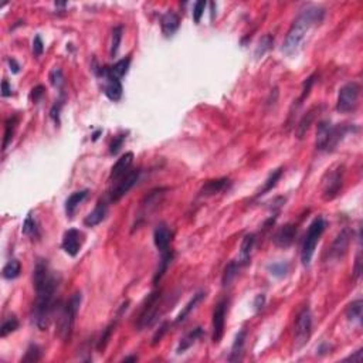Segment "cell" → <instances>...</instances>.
<instances>
[{"label": "cell", "instance_id": "obj_1", "mask_svg": "<svg viewBox=\"0 0 363 363\" xmlns=\"http://www.w3.org/2000/svg\"><path fill=\"white\" fill-rule=\"evenodd\" d=\"M35 304L33 306V321L40 331L50 326L56 311V291L59 287V277L54 274L46 260H39L33 271Z\"/></svg>", "mask_w": 363, "mask_h": 363}, {"label": "cell", "instance_id": "obj_2", "mask_svg": "<svg viewBox=\"0 0 363 363\" xmlns=\"http://www.w3.org/2000/svg\"><path fill=\"white\" fill-rule=\"evenodd\" d=\"M323 16H325V10L321 6H308L305 7L304 10H301L298 17L294 20V23L288 30V34L282 46V51L288 56L297 53L306 33L314 26L321 23Z\"/></svg>", "mask_w": 363, "mask_h": 363}, {"label": "cell", "instance_id": "obj_3", "mask_svg": "<svg viewBox=\"0 0 363 363\" xmlns=\"http://www.w3.org/2000/svg\"><path fill=\"white\" fill-rule=\"evenodd\" d=\"M82 295L81 293H74L68 299V302L61 306L59 318H57V335L61 340L71 339L74 323H76V316L78 314V310L81 306Z\"/></svg>", "mask_w": 363, "mask_h": 363}, {"label": "cell", "instance_id": "obj_4", "mask_svg": "<svg viewBox=\"0 0 363 363\" xmlns=\"http://www.w3.org/2000/svg\"><path fill=\"white\" fill-rule=\"evenodd\" d=\"M348 128L343 125H332L329 121H321L316 129V149L318 151H334L343 138Z\"/></svg>", "mask_w": 363, "mask_h": 363}, {"label": "cell", "instance_id": "obj_5", "mask_svg": "<svg viewBox=\"0 0 363 363\" xmlns=\"http://www.w3.org/2000/svg\"><path fill=\"white\" fill-rule=\"evenodd\" d=\"M160 301H162V291H153L147 297L145 302L142 304L141 312L138 316L136 321V328L138 331H143V329L152 326L155 321L158 319L159 308H160Z\"/></svg>", "mask_w": 363, "mask_h": 363}, {"label": "cell", "instance_id": "obj_6", "mask_svg": "<svg viewBox=\"0 0 363 363\" xmlns=\"http://www.w3.org/2000/svg\"><path fill=\"white\" fill-rule=\"evenodd\" d=\"M325 227H326V223L322 217H316L315 220L310 224V229L306 231L304 244H302V252H301L304 265H310L311 260L314 257V252H315L316 244L321 240V235L323 234Z\"/></svg>", "mask_w": 363, "mask_h": 363}, {"label": "cell", "instance_id": "obj_7", "mask_svg": "<svg viewBox=\"0 0 363 363\" xmlns=\"http://www.w3.org/2000/svg\"><path fill=\"white\" fill-rule=\"evenodd\" d=\"M360 95V85L356 81H351L340 87L339 94H338V101H336V110L342 114L355 111L357 106Z\"/></svg>", "mask_w": 363, "mask_h": 363}, {"label": "cell", "instance_id": "obj_8", "mask_svg": "<svg viewBox=\"0 0 363 363\" xmlns=\"http://www.w3.org/2000/svg\"><path fill=\"white\" fill-rule=\"evenodd\" d=\"M343 176H345V166L339 165L335 169L329 170L325 179H323L322 196L325 200H334L339 194L342 185H343Z\"/></svg>", "mask_w": 363, "mask_h": 363}, {"label": "cell", "instance_id": "obj_9", "mask_svg": "<svg viewBox=\"0 0 363 363\" xmlns=\"http://www.w3.org/2000/svg\"><path fill=\"white\" fill-rule=\"evenodd\" d=\"M312 332V314L308 308L299 312L297 322H295V348L301 349L310 342Z\"/></svg>", "mask_w": 363, "mask_h": 363}, {"label": "cell", "instance_id": "obj_10", "mask_svg": "<svg viewBox=\"0 0 363 363\" xmlns=\"http://www.w3.org/2000/svg\"><path fill=\"white\" fill-rule=\"evenodd\" d=\"M139 175H141V169H134V170H129L128 173H125V175L121 177V180L118 182V185L115 186V189L112 190L111 193V202H118V200H121L125 196V194L128 193L131 189L134 188L135 183L138 182V179H139Z\"/></svg>", "mask_w": 363, "mask_h": 363}, {"label": "cell", "instance_id": "obj_11", "mask_svg": "<svg viewBox=\"0 0 363 363\" xmlns=\"http://www.w3.org/2000/svg\"><path fill=\"white\" fill-rule=\"evenodd\" d=\"M226 312H227V301L223 299L216 305L213 311V342L220 343L224 335V323H226Z\"/></svg>", "mask_w": 363, "mask_h": 363}, {"label": "cell", "instance_id": "obj_12", "mask_svg": "<svg viewBox=\"0 0 363 363\" xmlns=\"http://www.w3.org/2000/svg\"><path fill=\"white\" fill-rule=\"evenodd\" d=\"M82 244V233L80 230L77 229H70L67 230L63 235V243L61 247L68 256L71 257H76L77 254L80 252Z\"/></svg>", "mask_w": 363, "mask_h": 363}, {"label": "cell", "instance_id": "obj_13", "mask_svg": "<svg viewBox=\"0 0 363 363\" xmlns=\"http://www.w3.org/2000/svg\"><path fill=\"white\" fill-rule=\"evenodd\" d=\"M297 237V226L293 223H287L284 224L282 227L277 230V233L274 234V244L277 247H281V248H287L294 243Z\"/></svg>", "mask_w": 363, "mask_h": 363}, {"label": "cell", "instance_id": "obj_14", "mask_svg": "<svg viewBox=\"0 0 363 363\" xmlns=\"http://www.w3.org/2000/svg\"><path fill=\"white\" fill-rule=\"evenodd\" d=\"M351 230L349 229H343L340 231L339 234L336 235L335 239L334 244L331 247V251H329V257L332 260H340L346 254V250L349 247V243H351Z\"/></svg>", "mask_w": 363, "mask_h": 363}, {"label": "cell", "instance_id": "obj_15", "mask_svg": "<svg viewBox=\"0 0 363 363\" xmlns=\"http://www.w3.org/2000/svg\"><path fill=\"white\" fill-rule=\"evenodd\" d=\"M98 76H102L105 78V95L110 98L111 101H119L121 97H122V84H121V80L117 78V77H112L110 74H106L105 68L102 67L100 71Z\"/></svg>", "mask_w": 363, "mask_h": 363}, {"label": "cell", "instance_id": "obj_16", "mask_svg": "<svg viewBox=\"0 0 363 363\" xmlns=\"http://www.w3.org/2000/svg\"><path fill=\"white\" fill-rule=\"evenodd\" d=\"M172 231L165 224L160 223L158 227L153 231V241H155V246L158 248L160 254L166 252L168 250H170V243H172Z\"/></svg>", "mask_w": 363, "mask_h": 363}, {"label": "cell", "instance_id": "obj_17", "mask_svg": "<svg viewBox=\"0 0 363 363\" xmlns=\"http://www.w3.org/2000/svg\"><path fill=\"white\" fill-rule=\"evenodd\" d=\"M231 186V182L227 177H222V179H214V180H209L205 186L200 190V196L203 197H210L214 194L223 193L226 190H229Z\"/></svg>", "mask_w": 363, "mask_h": 363}, {"label": "cell", "instance_id": "obj_18", "mask_svg": "<svg viewBox=\"0 0 363 363\" xmlns=\"http://www.w3.org/2000/svg\"><path fill=\"white\" fill-rule=\"evenodd\" d=\"M132 162H134V153L126 152L125 155H122V156L117 160V164L112 166L111 175H110V180L121 179L125 173H128Z\"/></svg>", "mask_w": 363, "mask_h": 363}, {"label": "cell", "instance_id": "obj_19", "mask_svg": "<svg viewBox=\"0 0 363 363\" xmlns=\"http://www.w3.org/2000/svg\"><path fill=\"white\" fill-rule=\"evenodd\" d=\"M160 26H162V31L166 37H172L175 34L179 26H180V19L179 16L176 14L173 10H168L162 16V20H160Z\"/></svg>", "mask_w": 363, "mask_h": 363}, {"label": "cell", "instance_id": "obj_20", "mask_svg": "<svg viewBox=\"0 0 363 363\" xmlns=\"http://www.w3.org/2000/svg\"><path fill=\"white\" fill-rule=\"evenodd\" d=\"M106 205L104 203V202H100L98 205L95 206V209L89 214H88L85 219H84V224L87 226V227H95V226H98L100 223L104 222V219H105L106 216Z\"/></svg>", "mask_w": 363, "mask_h": 363}, {"label": "cell", "instance_id": "obj_21", "mask_svg": "<svg viewBox=\"0 0 363 363\" xmlns=\"http://www.w3.org/2000/svg\"><path fill=\"white\" fill-rule=\"evenodd\" d=\"M88 193H89V192H88L87 189H84V190L74 192V193L70 194V196L67 197V200H65V213H67V216L72 217V214H74V211H76V209L78 207V205H81L82 202L87 199Z\"/></svg>", "mask_w": 363, "mask_h": 363}, {"label": "cell", "instance_id": "obj_22", "mask_svg": "<svg viewBox=\"0 0 363 363\" xmlns=\"http://www.w3.org/2000/svg\"><path fill=\"white\" fill-rule=\"evenodd\" d=\"M172 260H173V251H172V250L162 252V257H160V261H159L158 268H156L155 276H153V285H158L159 282H160V280L164 278L166 271L169 268L170 263H172Z\"/></svg>", "mask_w": 363, "mask_h": 363}, {"label": "cell", "instance_id": "obj_23", "mask_svg": "<svg viewBox=\"0 0 363 363\" xmlns=\"http://www.w3.org/2000/svg\"><path fill=\"white\" fill-rule=\"evenodd\" d=\"M205 298H206V293H205V291H199V293L194 294L193 298L190 299L188 304L185 305V308H183V310H182L180 312H179V315H177V318H176L175 322L176 323L183 322V321H185V319H186V318H188V316L190 315V312H192V311H193L194 308H196V306H197V305H199L200 302H202V301H203Z\"/></svg>", "mask_w": 363, "mask_h": 363}, {"label": "cell", "instance_id": "obj_24", "mask_svg": "<svg viewBox=\"0 0 363 363\" xmlns=\"http://www.w3.org/2000/svg\"><path fill=\"white\" fill-rule=\"evenodd\" d=\"M254 244H256V234L250 233V234L244 235V239L241 241L240 261H239V264H248Z\"/></svg>", "mask_w": 363, "mask_h": 363}, {"label": "cell", "instance_id": "obj_25", "mask_svg": "<svg viewBox=\"0 0 363 363\" xmlns=\"http://www.w3.org/2000/svg\"><path fill=\"white\" fill-rule=\"evenodd\" d=\"M203 336V329L197 326V328L192 329L189 334H186L180 339V343L177 346V353H183L185 351H188L190 346L196 343V340Z\"/></svg>", "mask_w": 363, "mask_h": 363}, {"label": "cell", "instance_id": "obj_26", "mask_svg": "<svg viewBox=\"0 0 363 363\" xmlns=\"http://www.w3.org/2000/svg\"><path fill=\"white\" fill-rule=\"evenodd\" d=\"M246 331L243 329L240 331L237 336H235L234 343H233V348H231V353H230L229 360L230 362H239L241 359V355H243V349H244V343H246Z\"/></svg>", "mask_w": 363, "mask_h": 363}, {"label": "cell", "instance_id": "obj_27", "mask_svg": "<svg viewBox=\"0 0 363 363\" xmlns=\"http://www.w3.org/2000/svg\"><path fill=\"white\" fill-rule=\"evenodd\" d=\"M315 111H316V108H312V110H310V111L305 114L304 117L301 118L298 126H297V131H295V134H297V138H298V139H302L305 135H306V132L310 131L311 123L314 122V119H315Z\"/></svg>", "mask_w": 363, "mask_h": 363}, {"label": "cell", "instance_id": "obj_28", "mask_svg": "<svg viewBox=\"0 0 363 363\" xmlns=\"http://www.w3.org/2000/svg\"><path fill=\"white\" fill-rule=\"evenodd\" d=\"M129 64H131V57H126V59L119 60L118 63L112 65V67H104L105 68L106 74H110L112 77H117V78H122L129 70Z\"/></svg>", "mask_w": 363, "mask_h": 363}, {"label": "cell", "instance_id": "obj_29", "mask_svg": "<svg viewBox=\"0 0 363 363\" xmlns=\"http://www.w3.org/2000/svg\"><path fill=\"white\" fill-rule=\"evenodd\" d=\"M362 308H363V302L362 299H356V301H353L349 306H348V310H346V316H348V319L349 321H352V322H360V319H362Z\"/></svg>", "mask_w": 363, "mask_h": 363}, {"label": "cell", "instance_id": "obj_30", "mask_svg": "<svg viewBox=\"0 0 363 363\" xmlns=\"http://www.w3.org/2000/svg\"><path fill=\"white\" fill-rule=\"evenodd\" d=\"M22 273V264L19 260H10L9 263L3 267V277L6 280H14L17 278Z\"/></svg>", "mask_w": 363, "mask_h": 363}, {"label": "cell", "instance_id": "obj_31", "mask_svg": "<svg viewBox=\"0 0 363 363\" xmlns=\"http://www.w3.org/2000/svg\"><path fill=\"white\" fill-rule=\"evenodd\" d=\"M16 329H19V319L14 315L7 316L6 319L3 321L2 326H0V336L6 338L7 335L14 332Z\"/></svg>", "mask_w": 363, "mask_h": 363}, {"label": "cell", "instance_id": "obj_32", "mask_svg": "<svg viewBox=\"0 0 363 363\" xmlns=\"http://www.w3.org/2000/svg\"><path fill=\"white\" fill-rule=\"evenodd\" d=\"M273 44H274V37H273V35L271 34L263 35V37H261V40L258 41L257 48H256V53H254L256 54V57H257V59L263 57L264 54L273 48Z\"/></svg>", "mask_w": 363, "mask_h": 363}, {"label": "cell", "instance_id": "obj_33", "mask_svg": "<svg viewBox=\"0 0 363 363\" xmlns=\"http://www.w3.org/2000/svg\"><path fill=\"white\" fill-rule=\"evenodd\" d=\"M239 268H240V264H237L235 261H231V263L227 264V267L224 268V274H223V280H222L224 287L230 285L231 281H233L235 277H237Z\"/></svg>", "mask_w": 363, "mask_h": 363}, {"label": "cell", "instance_id": "obj_34", "mask_svg": "<svg viewBox=\"0 0 363 363\" xmlns=\"http://www.w3.org/2000/svg\"><path fill=\"white\" fill-rule=\"evenodd\" d=\"M123 34V27L122 26H117L112 30V41H111V57H117L118 51H119V46H121V40H122Z\"/></svg>", "mask_w": 363, "mask_h": 363}, {"label": "cell", "instance_id": "obj_35", "mask_svg": "<svg viewBox=\"0 0 363 363\" xmlns=\"http://www.w3.org/2000/svg\"><path fill=\"white\" fill-rule=\"evenodd\" d=\"M16 123H17V118L16 117H10L6 121V125H5V139H3V151H6L9 143L12 142Z\"/></svg>", "mask_w": 363, "mask_h": 363}, {"label": "cell", "instance_id": "obj_36", "mask_svg": "<svg viewBox=\"0 0 363 363\" xmlns=\"http://www.w3.org/2000/svg\"><path fill=\"white\" fill-rule=\"evenodd\" d=\"M282 176V169L281 168H278V169L273 170V173L268 176V179L265 180V183H264L263 189L260 190V193L258 194H265L267 192H269V190H273V188H276L277 182L281 179Z\"/></svg>", "mask_w": 363, "mask_h": 363}, {"label": "cell", "instance_id": "obj_37", "mask_svg": "<svg viewBox=\"0 0 363 363\" xmlns=\"http://www.w3.org/2000/svg\"><path fill=\"white\" fill-rule=\"evenodd\" d=\"M117 322H118V319H115L114 322L110 323V325H108V326H106V328L104 329V332H102L100 340H98V343H97V349H98L100 352L104 351V349L106 348V345H108V342H110V339H111L112 332L115 331Z\"/></svg>", "mask_w": 363, "mask_h": 363}, {"label": "cell", "instance_id": "obj_38", "mask_svg": "<svg viewBox=\"0 0 363 363\" xmlns=\"http://www.w3.org/2000/svg\"><path fill=\"white\" fill-rule=\"evenodd\" d=\"M268 271L271 276L277 277V278H282V277H285L288 274V271H289V264L284 263V261L271 264V265H268Z\"/></svg>", "mask_w": 363, "mask_h": 363}, {"label": "cell", "instance_id": "obj_39", "mask_svg": "<svg viewBox=\"0 0 363 363\" xmlns=\"http://www.w3.org/2000/svg\"><path fill=\"white\" fill-rule=\"evenodd\" d=\"M41 359V349L39 345H30L26 351V355L22 357V362H39Z\"/></svg>", "mask_w": 363, "mask_h": 363}, {"label": "cell", "instance_id": "obj_40", "mask_svg": "<svg viewBox=\"0 0 363 363\" xmlns=\"http://www.w3.org/2000/svg\"><path fill=\"white\" fill-rule=\"evenodd\" d=\"M23 233L26 235H31V237H37V235H39V227H37V223H35V220L33 219L31 214H29L27 219L24 220Z\"/></svg>", "mask_w": 363, "mask_h": 363}, {"label": "cell", "instance_id": "obj_41", "mask_svg": "<svg viewBox=\"0 0 363 363\" xmlns=\"http://www.w3.org/2000/svg\"><path fill=\"white\" fill-rule=\"evenodd\" d=\"M315 78H316V74H312L311 77H308L306 78V81L304 82V88H302V94H301V97H299V100L297 101L298 102V105H301L302 104V101L310 95L311 93V88H312V85L315 84Z\"/></svg>", "mask_w": 363, "mask_h": 363}, {"label": "cell", "instance_id": "obj_42", "mask_svg": "<svg viewBox=\"0 0 363 363\" xmlns=\"http://www.w3.org/2000/svg\"><path fill=\"white\" fill-rule=\"evenodd\" d=\"M50 82H51L56 88H61V85L64 84L63 71L60 70V68H54V70L50 72Z\"/></svg>", "mask_w": 363, "mask_h": 363}, {"label": "cell", "instance_id": "obj_43", "mask_svg": "<svg viewBox=\"0 0 363 363\" xmlns=\"http://www.w3.org/2000/svg\"><path fill=\"white\" fill-rule=\"evenodd\" d=\"M205 7H206V2L205 0H199V2H196L193 6V19L196 23H200V20H202V16H203V13H205Z\"/></svg>", "mask_w": 363, "mask_h": 363}, {"label": "cell", "instance_id": "obj_44", "mask_svg": "<svg viewBox=\"0 0 363 363\" xmlns=\"http://www.w3.org/2000/svg\"><path fill=\"white\" fill-rule=\"evenodd\" d=\"M125 139H126V136H125V135H118L117 138H114V141H112L111 143V148H110L111 155H117V153L121 151V148H122Z\"/></svg>", "mask_w": 363, "mask_h": 363}, {"label": "cell", "instance_id": "obj_45", "mask_svg": "<svg viewBox=\"0 0 363 363\" xmlns=\"http://www.w3.org/2000/svg\"><path fill=\"white\" fill-rule=\"evenodd\" d=\"M168 328H169V322H164L162 325H160V328L156 331V334L153 335L152 338V345H158L159 342H160V339L164 338V335L166 334V331H168Z\"/></svg>", "mask_w": 363, "mask_h": 363}, {"label": "cell", "instance_id": "obj_46", "mask_svg": "<svg viewBox=\"0 0 363 363\" xmlns=\"http://www.w3.org/2000/svg\"><path fill=\"white\" fill-rule=\"evenodd\" d=\"M43 51H44V43L41 40L40 35L37 34L34 37V40H33V53H34L35 57H40Z\"/></svg>", "mask_w": 363, "mask_h": 363}, {"label": "cell", "instance_id": "obj_47", "mask_svg": "<svg viewBox=\"0 0 363 363\" xmlns=\"http://www.w3.org/2000/svg\"><path fill=\"white\" fill-rule=\"evenodd\" d=\"M43 95H44V87H43V85H37V87H34L31 89L30 98H31V101H34V102H39Z\"/></svg>", "mask_w": 363, "mask_h": 363}, {"label": "cell", "instance_id": "obj_48", "mask_svg": "<svg viewBox=\"0 0 363 363\" xmlns=\"http://www.w3.org/2000/svg\"><path fill=\"white\" fill-rule=\"evenodd\" d=\"M61 105H63V102L59 101L57 104H54L53 108H51V111H50V117L53 118L54 122L56 123L60 122V111H61Z\"/></svg>", "mask_w": 363, "mask_h": 363}, {"label": "cell", "instance_id": "obj_49", "mask_svg": "<svg viewBox=\"0 0 363 363\" xmlns=\"http://www.w3.org/2000/svg\"><path fill=\"white\" fill-rule=\"evenodd\" d=\"M345 360H351V362L360 363L363 360V349H357L353 355H351L349 357H346Z\"/></svg>", "mask_w": 363, "mask_h": 363}, {"label": "cell", "instance_id": "obj_50", "mask_svg": "<svg viewBox=\"0 0 363 363\" xmlns=\"http://www.w3.org/2000/svg\"><path fill=\"white\" fill-rule=\"evenodd\" d=\"M264 304H265V297H264L263 294L261 295H257L256 297V299H254V310L256 311H260V310H263V306H264Z\"/></svg>", "mask_w": 363, "mask_h": 363}, {"label": "cell", "instance_id": "obj_51", "mask_svg": "<svg viewBox=\"0 0 363 363\" xmlns=\"http://www.w3.org/2000/svg\"><path fill=\"white\" fill-rule=\"evenodd\" d=\"M2 95L3 97H10L12 95V87L9 85V82L6 80H3V82H2Z\"/></svg>", "mask_w": 363, "mask_h": 363}, {"label": "cell", "instance_id": "obj_52", "mask_svg": "<svg viewBox=\"0 0 363 363\" xmlns=\"http://www.w3.org/2000/svg\"><path fill=\"white\" fill-rule=\"evenodd\" d=\"M362 257H360V252L357 254V257H356V263H355V277H359L360 276V273H362Z\"/></svg>", "mask_w": 363, "mask_h": 363}, {"label": "cell", "instance_id": "obj_53", "mask_svg": "<svg viewBox=\"0 0 363 363\" xmlns=\"http://www.w3.org/2000/svg\"><path fill=\"white\" fill-rule=\"evenodd\" d=\"M7 63H9V65H10V70H12L14 74L20 71V64H19L17 61H16L14 59H9L7 60Z\"/></svg>", "mask_w": 363, "mask_h": 363}, {"label": "cell", "instance_id": "obj_54", "mask_svg": "<svg viewBox=\"0 0 363 363\" xmlns=\"http://www.w3.org/2000/svg\"><path fill=\"white\" fill-rule=\"evenodd\" d=\"M136 360H138V357H136V356L123 357V362H136Z\"/></svg>", "mask_w": 363, "mask_h": 363}, {"label": "cell", "instance_id": "obj_55", "mask_svg": "<svg viewBox=\"0 0 363 363\" xmlns=\"http://www.w3.org/2000/svg\"><path fill=\"white\" fill-rule=\"evenodd\" d=\"M101 132H102V131L100 129V131H97V132H95V134L93 135V141H97V139H98V136L101 135Z\"/></svg>", "mask_w": 363, "mask_h": 363}]
</instances>
